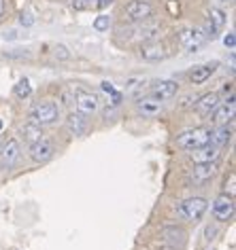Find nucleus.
I'll return each instance as SVG.
<instances>
[{
  "label": "nucleus",
  "mask_w": 236,
  "mask_h": 250,
  "mask_svg": "<svg viewBox=\"0 0 236 250\" xmlns=\"http://www.w3.org/2000/svg\"><path fill=\"white\" fill-rule=\"evenodd\" d=\"M60 100L64 104H72L74 102V87H71V89H68V87H64V89L60 91Z\"/></svg>",
  "instance_id": "obj_26"
},
{
  "label": "nucleus",
  "mask_w": 236,
  "mask_h": 250,
  "mask_svg": "<svg viewBox=\"0 0 236 250\" xmlns=\"http://www.w3.org/2000/svg\"><path fill=\"white\" fill-rule=\"evenodd\" d=\"M113 2V0H98L96 2V7H100V9H104V7H109V4Z\"/></svg>",
  "instance_id": "obj_32"
},
{
  "label": "nucleus",
  "mask_w": 236,
  "mask_h": 250,
  "mask_svg": "<svg viewBox=\"0 0 236 250\" xmlns=\"http://www.w3.org/2000/svg\"><path fill=\"white\" fill-rule=\"evenodd\" d=\"M207 21L211 23V26H213L217 32H219V30L226 26V13H223L221 9H211L209 11V17H207Z\"/></svg>",
  "instance_id": "obj_22"
},
{
  "label": "nucleus",
  "mask_w": 236,
  "mask_h": 250,
  "mask_svg": "<svg viewBox=\"0 0 236 250\" xmlns=\"http://www.w3.org/2000/svg\"><path fill=\"white\" fill-rule=\"evenodd\" d=\"M215 70H217V62H213V64H204V66H196L194 70L189 72V81L194 85H202L204 81H209L213 77Z\"/></svg>",
  "instance_id": "obj_20"
},
{
  "label": "nucleus",
  "mask_w": 236,
  "mask_h": 250,
  "mask_svg": "<svg viewBox=\"0 0 236 250\" xmlns=\"http://www.w3.org/2000/svg\"><path fill=\"white\" fill-rule=\"evenodd\" d=\"M223 2H228V0H223Z\"/></svg>",
  "instance_id": "obj_35"
},
{
  "label": "nucleus",
  "mask_w": 236,
  "mask_h": 250,
  "mask_svg": "<svg viewBox=\"0 0 236 250\" xmlns=\"http://www.w3.org/2000/svg\"><path fill=\"white\" fill-rule=\"evenodd\" d=\"M207 210H209V202L204 197H189L179 206V214L189 223H198L204 214H207Z\"/></svg>",
  "instance_id": "obj_3"
},
{
  "label": "nucleus",
  "mask_w": 236,
  "mask_h": 250,
  "mask_svg": "<svg viewBox=\"0 0 236 250\" xmlns=\"http://www.w3.org/2000/svg\"><path fill=\"white\" fill-rule=\"evenodd\" d=\"M141 55H142V60H147V62H160L168 55V51H166V47L162 42H149V45H142Z\"/></svg>",
  "instance_id": "obj_17"
},
{
  "label": "nucleus",
  "mask_w": 236,
  "mask_h": 250,
  "mask_svg": "<svg viewBox=\"0 0 236 250\" xmlns=\"http://www.w3.org/2000/svg\"><path fill=\"white\" fill-rule=\"evenodd\" d=\"M28 119L30 123H36V125H51L60 119V106L55 102H39L34 104L28 112Z\"/></svg>",
  "instance_id": "obj_2"
},
{
  "label": "nucleus",
  "mask_w": 236,
  "mask_h": 250,
  "mask_svg": "<svg viewBox=\"0 0 236 250\" xmlns=\"http://www.w3.org/2000/svg\"><path fill=\"white\" fill-rule=\"evenodd\" d=\"M211 210H213L215 221L228 223L230 218L234 216V195H230V193H219V195L215 197L213 208Z\"/></svg>",
  "instance_id": "obj_4"
},
{
  "label": "nucleus",
  "mask_w": 236,
  "mask_h": 250,
  "mask_svg": "<svg viewBox=\"0 0 236 250\" xmlns=\"http://www.w3.org/2000/svg\"><path fill=\"white\" fill-rule=\"evenodd\" d=\"M100 87H102V91L107 93V96H111V104H115V106H117V104L121 102V98H123V96H121V93L115 89L113 83H109V81H104V83H102Z\"/></svg>",
  "instance_id": "obj_24"
},
{
  "label": "nucleus",
  "mask_w": 236,
  "mask_h": 250,
  "mask_svg": "<svg viewBox=\"0 0 236 250\" xmlns=\"http://www.w3.org/2000/svg\"><path fill=\"white\" fill-rule=\"evenodd\" d=\"M162 108H164L162 100H158V98H153V96L136 100V110H139L142 117H158L160 112H162Z\"/></svg>",
  "instance_id": "obj_13"
},
{
  "label": "nucleus",
  "mask_w": 236,
  "mask_h": 250,
  "mask_svg": "<svg viewBox=\"0 0 236 250\" xmlns=\"http://www.w3.org/2000/svg\"><path fill=\"white\" fill-rule=\"evenodd\" d=\"M109 26H111V20H109L107 15H98L96 20H94V28L98 30V32H107Z\"/></svg>",
  "instance_id": "obj_25"
},
{
  "label": "nucleus",
  "mask_w": 236,
  "mask_h": 250,
  "mask_svg": "<svg viewBox=\"0 0 236 250\" xmlns=\"http://www.w3.org/2000/svg\"><path fill=\"white\" fill-rule=\"evenodd\" d=\"M219 104H221L219 93H217V91H209V93H204V96H200L196 100V110H198V115H202V117H211V115H213V110Z\"/></svg>",
  "instance_id": "obj_12"
},
{
  "label": "nucleus",
  "mask_w": 236,
  "mask_h": 250,
  "mask_svg": "<svg viewBox=\"0 0 236 250\" xmlns=\"http://www.w3.org/2000/svg\"><path fill=\"white\" fill-rule=\"evenodd\" d=\"M20 23H22V26H32V23H34L32 15H30V13H22V17H20Z\"/></svg>",
  "instance_id": "obj_30"
},
{
  "label": "nucleus",
  "mask_w": 236,
  "mask_h": 250,
  "mask_svg": "<svg viewBox=\"0 0 236 250\" xmlns=\"http://www.w3.org/2000/svg\"><path fill=\"white\" fill-rule=\"evenodd\" d=\"M234 112H236L234 93H230V96L226 98V102L219 104L213 110V123L215 125H228V121H232V119H234Z\"/></svg>",
  "instance_id": "obj_10"
},
{
  "label": "nucleus",
  "mask_w": 236,
  "mask_h": 250,
  "mask_svg": "<svg viewBox=\"0 0 236 250\" xmlns=\"http://www.w3.org/2000/svg\"><path fill=\"white\" fill-rule=\"evenodd\" d=\"M223 45L230 47V49H234V45H236V36H234V32H228V34H226V39H223Z\"/></svg>",
  "instance_id": "obj_29"
},
{
  "label": "nucleus",
  "mask_w": 236,
  "mask_h": 250,
  "mask_svg": "<svg viewBox=\"0 0 236 250\" xmlns=\"http://www.w3.org/2000/svg\"><path fill=\"white\" fill-rule=\"evenodd\" d=\"M0 132H2V119H0Z\"/></svg>",
  "instance_id": "obj_34"
},
{
  "label": "nucleus",
  "mask_w": 236,
  "mask_h": 250,
  "mask_svg": "<svg viewBox=\"0 0 236 250\" xmlns=\"http://www.w3.org/2000/svg\"><path fill=\"white\" fill-rule=\"evenodd\" d=\"M217 161H209V164H196L194 166V170H191L189 174V178L194 180V183H207V180H211L215 176V172H217Z\"/></svg>",
  "instance_id": "obj_16"
},
{
  "label": "nucleus",
  "mask_w": 236,
  "mask_h": 250,
  "mask_svg": "<svg viewBox=\"0 0 236 250\" xmlns=\"http://www.w3.org/2000/svg\"><path fill=\"white\" fill-rule=\"evenodd\" d=\"M211 138V129L209 127H194V129H185L183 134L177 136V146L183 151H196L204 145H209Z\"/></svg>",
  "instance_id": "obj_1"
},
{
  "label": "nucleus",
  "mask_w": 236,
  "mask_h": 250,
  "mask_svg": "<svg viewBox=\"0 0 236 250\" xmlns=\"http://www.w3.org/2000/svg\"><path fill=\"white\" fill-rule=\"evenodd\" d=\"M22 136H24V140L28 142V145H32V142H39L43 138V127L41 125H36V123H26L22 127Z\"/></svg>",
  "instance_id": "obj_21"
},
{
  "label": "nucleus",
  "mask_w": 236,
  "mask_h": 250,
  "mask_svg": "<svg viewBox=\"0 0 236 250\" xmlns=\"http://www.w3.org/2000/svg\"><path fill=\"white\" fill-rule=\"evenodd\" d=\"M66 127L72 136H83L90 127V119H88V115H83V112H79V110L71 112L66 119Z\"/></svg>",
  "instance_id": "obj_14"
},
{
  "label": "nucleus",
  "mask_w": 236,
  "mask_h": 250,
  "mask_svg": "<svg viewBox=\"0 0 236 250\" xmlns=\"http://www.w3.org/2000/svg\"><path fill=\"white\" fill-rule=\"evenodd\" d=\"M151 13H153V9L147 0H132V2L126 4V15L132 21H147L151 17Z\"/></svg>",
  "instance_id": "obj_8"
},
{
  "label": "nucleus",
  "mask_w": 236,
  "mask_h": 250,
  "mask_svg": "<svg viewBox=\"0 0 236 250\" xmlns=\"http://www.w3.org/2000/svg\"><path fill=\"white\" fill-rule=\"evenodd\" d=\"M179 42H181V47L185 51L194 53L198 49H202V45L207 42V36L202 34L200 28H183L179 32Z\"/></svg>",
  "instance_id": "obj_5"
},
{
  "label": "nucleus",
  "mask_w": 236,
  "mask_h": 250,
  "mask_svg": "<svg viewBox=\"0 0 236 250\" xmlns=\"http://www.w3.org/2000/svg\"><path fill=\"white\" fill-rule=\"evenodd\" d=\"M28 153H30V159H32V161H36V164H45V161H49L53 157L55 148H53V145L49 140L41 138L39 142H32V145H30Z\"/></svg>",
  "instance_id": "obj_9"
},
{
  "label": "nucleus",
  "mask_w": 236,
  "mask_h": 250,
  "mask_svg": "<svg viewBox=\"0 0 236 250\" xmlns=\"http://www.w3.org/2000/svg\"><path fill=\"white\" fill-rule=\"evenodd\" d=\"M72 7L77 11H85L92 7V0H72Z\"/></svg>",
  "instance_id": "obj_27"
},
{
  "label": "nucleus",
  "mask_w": 236,
  "mask_h": 250,
  "mask_svg": "<svg viewBox=\"0 0 236 250\" xmlns=\"http://www.w3.org/2000/svg\"><path fill=\"white\" fill-rule=\"evenodd\" d=\"M22 157V146L20 142H17L15 138H9L7 142H4V146L0 148V170H11L17 159Z\"/></svg>",
  "instance_id": "obj_6"
},
{
  "label": "nucleus",
  "mask_w": 236,
  "mask_h": 250,
  "mask_svg": "<svg viewBox=\"0 0 236 250\" xmlns=\"http://www.w3.org/2000/svg\"><path fill=\"white\" fill-rule=\"evenodd\" d=\"M177 91H179V83L177 81H170V79L158 81V83L151 87V96L158 100H170L177 96Z\"/></svg>",
  "instance_id": "obj_15"
},
{
  "label": "nucleus",
  "mask_w": 236,
  "mask_h": 250,
  "mask_svg": "<svg viewBox=\"0 0 236 250\" xmlns=\"http://www.w3.org/2000/svg\"><path fill=\"white\" fill-rule=\"evenodd\" d=\"M74 102H77V110L83 112V115H92V112L98 110V98L94 96L92 91H85V89H77L74 87Z\"/></svg>",
  "instance_id": "obj_7"
},
{
  "label": "nucleus",
  "mask_w": 236,
  "mask_h": 250,
  "mask_svg": "<svg viewBox=\"0 0 236 250\" xmlns=\"http://www.w3.org/2000/svg\"><path fill=\"white\" fill-rule=\"evenodd\" d=\"M232 138V129L228 125H219L217 129H211V138H209V145L215 146V148H223Z\"/></svg>",
  "instance_id": "obj_19"
},
{
  "label": "nucleus",
  "mask_w": 236,
  "mask_h": 250,
  "mask_svg": "<svg viewBox=\"0 0 236 250\" xmlns=\"http://www.w3.org/2000/svg\"><path fill=\"white\" fill-rule=\"evenodd\" d=\"M2 13H4V0H0V17H2Z\"/></svg>",
  "instance_id": "obj_33"
},
{
  "label": "nucleus",
  "mask_w": 236,
  "mask_h": 250,
  "mask_svg": "<svg viewBox=\"0 0 236 250\" xmlns=\"http://www.w3.org/2000/svg\"><path fill=\"white\" fill-rule=\"evenodd\" d=\"M219 151H221V148L204 145L200 148H196V151H191V161H194V164H209V161H217V157H219Z\"/></svg>",
  "instance_id": "obj_18"
},
{
  "label": "nucleus",
  "mask_w": 236,
  "mask_h": 250,
  "mask_svg": "<svg viewBox=\"0 0 236 250\" xmlns=\"http://www.w3.org/2000/svg\"><path fill=\"white\" fill-rule=\"evenodd\" d=\"M13 39H17L15 30H9V32H4V41H13Z\"/></svg>",
  "instance_id": "obj_31"
},
{
  "label": "nucleus",
  "mask_w": 236,
  "mask_h": 250,
  "mask_svg": "<svg viewBox=\"0 0 236 250\" xmlns=\"http://www.w3.org/2000/svg\"><path fill=\"white\" fill-rule=\"evenodd\" d=\"M13 93L20 100H24V98H28L30 93H32V85H30V81L28 79H22L20 83H17L15 87H13Z\"/></svg>",
  "instance_id": "obj_23"
},
{
  "label": "nucleus",
  "mask_w": 236,
  "mask_h": 250,
  "mask_svg": "<svg viewBox=\"0 0 236 250\" xmlns=\"http://www.w3.org/2000/svg\"><path fill=\"white\" fill-rule=\"evenodd\" d=\"M55 55H58L60 60H71V53H68V49L64 45H58L55 47Z\"/></svg>",
  "instance_id": "obj_28"
},
{
  "label": "nucleus",
  "mask_w": 236,
  "mask_h": 250,
  "mask_svg": "<svg viewBox=\"0 0 236 250\" xmlns=\"http://www.w3.org/2000/svg\"><path fill=\"white\" fill-rule=\"evenodd\" d=\"M160 235H162V240L168 242L170 246H179V248L188 240V231H185L181 225H166V227H162V231H160Z\"/></svg>",
  "instance_id": "obj_11"
}]
</instances>
